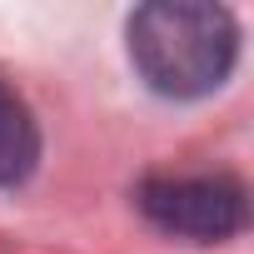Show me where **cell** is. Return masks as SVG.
<instances>
[{
    "instance_id": "cell-1",
    "label": "cell",
    "mask_w": 254,
    "mask_h": 254,
    "mask_svg": "<svg viewBox=\"0 0 254 254\" xmlns=\"http://www.w3.org/2000/svg\"><path fill=\"white\" fill-rule=\"evenodd\" d=\"M125 50L135 75L165 100L214 95L239 60V25L224 5L150 0L125 20Z\"/></svg>"
},
{
    "instance_id": "cell-2",
    "label": "cell",
    "mask_w": 254,
    "mask_h": 254,
    "mask_svg": "<svg viewBox=\"0 0 254 254\" xmlns=\"http://www.w3.org/2000/svg\"><path fill=\"white\" fill-rule=\"evenodd\" d=\"M140 214L175 239L190 244H224L249 224V190L214 170V175H145L135 190Z\"/></svg>"
},
{
    "instance_id": "cell-3",
    "label": "cell",
    "mask_w": 254,
    "mask_h": 254,
    "mask_svg": "<svg viewBox=\"0 0 254 254\" xmlns=\"http://www.w3.org/2000/svg\"><path fill=\"white\" fill-rule=\"evenodd\" d=\"M40 165V125L15 85L0 80V190H15Z\"/></svg>"
}]
</instances>
